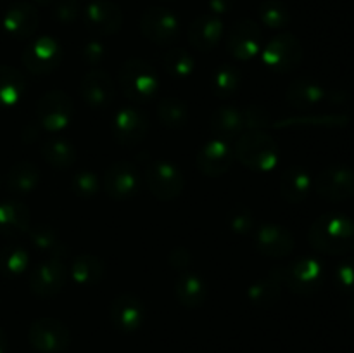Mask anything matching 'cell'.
Instances as JSON below:
<instances>
[{
    "instance_id": "cell-12",
    "label": "cell",
    "mask_w": 354,
    "mask_h": 353,
    "mask_svg": "<svg viewBox=\"0 0 354 353\" xmlns=\"http://www.w3.org/2000/svg\"><path fill=\"white\" fill-rule=\"evenodd\" d=\"M28 339L31 346L40 353H59L68 348L71 336H69V329L61 320L41 317L31 324Z\"/></svg>"
},
{
    "instance_id": "cell-13",
    "label": "cell",
    "mask_w": 354,
    "mask_h": 353,
    "mask_svg": "<svg viewBox=\"0 0 354 353\" xmlns=\"http://www.w3.org/2000/svg\"><path fill=\"white\" fill-rule=\"evenodd\" d=\"M140 31L147 40L158 45H168L175 42L180 33L178 17L165 7H149L140 17Z\"/></svg>"
},
{
    "instance_id": "cell-38",
    "label": "cell",
    "mask_w": 354,
    "mask_h": 353,
    "mask_svg": "<svg viewBox=\"0 0 354 353\" xmlns=\"http://www.w3.org/2000/svg\"><path fill=\"white\" fill-rule=\"evenodd\" d=\"M242 75L235 66L221 64L213 75V90L218 97H232L241 89Z\"/></svg>"
},
{
    "instance_id": "cell-29",
    "label": "cell",
    "mask_w": 354,
    "mask_h": 353,
    "mask_svg": "<svg viewBox=\"0 0 354 353\" xmlns=\"http://www.w3.org/2000/svg\"><path fill=\"white\" fill-rule=\"evenodd\" d=\"M7 189L14 194H30L40 183V168L31 161H19L7 173Z\"/></svg>"
},
{
    "instance_id": "cell-45",
    "label": "cell",
    "mask_w": 354,
    "mask_h": 353,
    "mask_svg": "<svg viewBox=\"0 0 354 353\" xmlns=\"http://www.w3.org/2000/svg\"><path fill=\"white\" fill-rule=\"evenodd\" d=\"M106 55H107L106 47H104L102 42L99 40H88L82 48L83 61H85L88 66H92V68L99 66L100 62L106 59Z\"/></svg>"
},
{
    "instance_id": "cell-5",
    "label": "cell",
    "mask_w": 354,
    "mask_h": 353,
    "mask_svg": "<svg viewBox=\"0 0 354 353\" xmlns=\"http://www.w3.org/2000/svg\"><path fill=\"white\" fill-rule=\"evenodd\" d=\"M261 61L270 71L289 73L303 61V45L292 33H279L261 51Z\"/></svg>"
},
{
    "instance_id": "cell-35",
    "label": "cell",
    "mask_w": 354,
    "mask_h": 353,
    "mask_svg": "<svg viewBox=\"0 0 354 353\" xmlns=\"http://www.w3.org/2000/svg\"><path fill=\"white\" fill-rule=\"evenodd\" d=\"M158 118L165 127L176 130L187 125L189 109H187V104L176 97H162L158 104Z\"/></svg>"
},
{
    "instance_id": "cell-21",
    "label": "cell",
    "mask_w": 354,
    "mask_h": 353,
    "mask_svg": "<svg viewBox=\"0 0 354 353\" xmlns=\"http://www.w3.org/2000/svg\"><path fill=\"white\" fill-rule=\"evenodd\" d=\"M337 93L328 92L327 89L320 85L317 82H311V80H296V82L290 83L287 87L286 99L294 109H311V107H317L320 104L332 100V102H337L335 99Z\"/></svg>"
},
{
    "instance_id": "cell-10",
    "label": "cell",
    "mask_w": 354,
    "mask_h": 353,
    "mask_svg": "<svg viewBox=\"0 0 354 353\" xmlns=\"http://www.w3.org/2000/svg\"><path fill=\"white\" fill-rule=\"evenodd\" d=\"M315 192L327 201H346L354 196V170L344 165H332L322 170L313 180Z\"/></svg>"
},
{
    "instance_id": "cell-11",
    "label": "cell",
    "mask_w": 354,
    "mask_h": 353,
    "mask_svg": "<svg viewBox=\"0 0 354 353\" xmlns=\"http://www.w3.org/2000/svg\"><path fill=\"white\" fill-rule=\"evenodd\" d=\"M111 132L118 144L124 145V147H135L144 141L149 132L147 114L133 106L121 107L114 114Z\"/></svg>"
},
{
    "instance_id": "cell-36",
    "label": "cell",
    "mask_w": 354,
    "mask_h": 353,
    "mask_svg": "<svg viewBox=\"0 0 354 353\" xmlns=\"http://www.w3.org/2000/svg\"><path fill=\"white\" fill-rule=\"evenodd\" d=\"M349 121L346 114H317V116H290L273 121L275 128H299V127H342Z\"/></svg>"
},
{
    "instance_id": "cell-41",
    "label": "cell",
    "mask_w": 354,
    "mask_h": 353,
    "mask_svg": "<svg viewBox=\"0 0 354 353\" xmlns=\"http://www.w3.org/2000/svg\"><path fill=\"white\" fill-rule=\"evenodd\" d=\"M71 190L78 197L90 199V197H93L100 190L99 176H97V173L90 172V170H82V172L73 175Z\"/></svg>"
},
{
    "instance_id": "cell-25",
    "label": "cell",
    "mask_w": 354,
    "mask_h": 353,
    "mask_svg": "<svg viewBox=\"0 0 354 353\" xmlns=\"http://www.w3.org/2000/svg\"><path fill=\"white\" fill-rule=\"evenodd\" d=\"M283 287V266H275L268 275L254 280L248 289V298L256 307H272L280 300Z\"/></svg>"
},
{
    "instance_id": "cell-32",
    "label": "cell",
    "mask_w": 354,
    "mask_h": 353,
    "mask_svg": "<svg viewBox=\"0 0 354 353\" xmlns=\"http://www.w3.org/2000/svg\"><path fill=\"white\" fill-rule=\"evenodd\" d=\"M26 80L23 73L10 66H0V107H12L23 99Z\"/></svg>"
},
{
    "instance_id": "cell-33",
    "label": "cell",
    "mask_w": 354,
    "mask_h": 353,
    "mask_svg": "<svg viewBox=\"0 0 354 353\" xmlns=\"http://www.w3.org/2000/svg\"><path fill=\"white\" fill-rule=\"evenodd\" d=\"M30 242L40 251L48 253V255H68V248L62 244L59 239L55 228H52L47 224H38L35 227H30L28 230Z\"/></svg>"
},
{
    "instance_id": "cell-50",
    "label": "cell",
    "mask_w": 354,
    "mask_h": 353,
    "mask_svg": "<svg viewBox=\"0 0 354 353\" xmlns=\"http://www.w3.org/2000/svg\"><path fill=\"white\" fill-rule=\"evenodd\" d=\"M33 2L40 3V6H52V3H55L57 0H33Z\"/></svg>"
},
{
    "instance_id": "cell-39",
    "label": "cell",
    "mask_w": 354,
    "mask_h": 353,
    "mask_svg": "<svg viewBox=\"0 0 354 353\" xmlns=\"http://www.w3.org/2000/svg\"><path fill=\"white\" fill-rule=\"evenodd\" d=\"M259 19L265 26L280 30V28L289 24L290 14L286 3L280 2V0H266L259 6Z\"/></svg>"
},
{
    "instance_id": "cell-9",
    "label": "cell",
    "mask_w": 354,
    "mask_h": 353,
    "mask_svg": "<svg viewBox=\"0 0 354 353\" xmlns=\"http://www.w3.org/2000/svg\"><path fill=\"white\" fill-rule=\"evenodd\" d=\"M21 61H23L24 68L33 75H48V73L55 71L61 64L62 47L54 37L44 35V37L35 38L33 42L26 45Z\"/></svg>"
},
{
    "instance_id": "cell-51",
    "label": "cell",
    "mask_w": 354,
    "mask_h": 353,
    "mask_svg": "<svg viewBox=\"0 0 354 353\" xmlns=\"http://www.w3.org/2000/svg\"><path fill=\"white\" fill-rule=\"evenodd\" d=\"M351 311H353V315H354V301H353V305H351Z\"/></svg>"
},
{
    "instance_id": "cell-16",
    "label": "cell",
    "mask_w": 354,
    "mask_h": 353,
    "mask_svg": "<svg viewBox=\"0 0 354 353\" xmlns=\"http://www.w3.org/2000/svg\"><path fill=\"white\" fill-rule=\"evenodd\" d=\"M80 96L92 109L109 107L116 97L114 80L104 69L92 68L80 82Z\"/></svg>"
},
{
    "instance_id": "cell-3",
    "label": "cell",
    "mask_w": 354,
    "mask_h": 353,
    "mask_svg": "<svg viewBox=\"0 0 354 353\" xmlns=\"http://www.w3.org/2000/svg\"><path fill=\"white\" fill-rule=\"evenodd\" d=\"M121 90L130 100L138 104L149 102L159 92V76L144 59H128L118 73Z\"/></svg>"
},
{
    "instance_id": "cell-31",
    "label": "cell",
    "mask_w": 354,
    "mask_h": 353,
    "mask_svg": "<svg viewBox=\"0 0 354 353\" xmlns=\"http://www.w3.org/2000/svg\"><path fill=\"white\" fill-rule=\"evenodd\" d=\"M104 272H106V265L102 260L95 255H82L76 256L71 263V273L73 280L80 286H95L102 280Z\"/></svg>"
},
{
    "instance_id": "cell-14",
    "label": "cell",
    "mask_w": 354,
    "mask_h": 353,
    "mask_svg": "<svg viewBox=\"0 0 354 353\" xmlns=\"http://www.w3.org/2000/svg\"><path fill=\"white\" fill-rule=\"evenodd\" d=\"M234 158L235 154L230 141L214 137L199 149L196 156V165L203 175L216 179L230 170Z\"/></svg>"
},
{
    "instance_id": "cell-48",
    "label": "cell",
    "mask_w": 354,
    "mask_h": 353,
    "mask_svg": "<svg viewBox=\"0 0 354 353\" xmlns=\"http://www.w3.org/2000/svg\"><path fill=\"white\" fill-rule=\"evenodd\" d=\"M37 135H38V127L37 125H28L26 128H24V132H23V138L24 141H28V142H33V141H37Z\"/></svg>"
},
{
    "instance_id": "cell-52",
    "label": "cell",
    "mask_w": 354,
    "mask_h": 353,
    "mask_svg": "<svg viewBox=\"0 0 354 353\" xmlns=\"http://www.w3.org/2000/svg\"><path fill=\"white\" fill-rule=\"evenodd\" d=\"M353 253H354V246H353Z\"/></svg>"
},
{
    "instance_id": "cell-19",
    "label": "cell",
    "mask_w": 354,
    "mask_h": 353,
    "mask_svg": "<svg viewBox=\"0 0 354 353\" xmlns=\"http://www.w3.org/2000/svg\"><path fill=\"white\" fill-rule=\"evenodd\" d=\"M111 324L121 332H135L145 320V307L135 294L123 293L113 300L109 307Z\"/></svg>"
},
{
    "instance_id": "cell-44",
    "label": "cell",
    "mask_w": 354,
    "mask_h": 353,
    "mask_svg": "<svg viewBox=\"0 0 354 353\" xmlns=\"http://www.w3.org/2000/svg\"><path fill=\"white\" fill-rule=\"evenodd\" d=\"M55 19L61 24H73L82 14L78 0H57L54 3Z\"/></svg>"
},
{
    "instance_id": "cell-43",
    "label": "cell",
    "mask_w": 354,
    "mask_h": 353,
    "mask_svg": "<svg viewBox=\"0 0 354 353\" xmlns=\"http://www.w3.org/2000/svg\"><path fill=\"white\" fill-rule=\"evenodd\" d=\"M334 280L342 293H354V258L339 263L335 269Z\"/></svg>"
},
{
    "instance_id": "cell-42",
    "label": "cell",
    "mask_w": 354,
    "mask_h": 353,
    "mask_svg": "<svg viewBox=\"0 0 354 353\" xmlns=\"http://www.w3.org/2000/svg\"><path fill=\"white\" fill-rule=\"evenodd\" d=\"M245 118V132L249 130H266L273 127V120L263 107L249 106L244 109Z\"/></svg>"
},
{
    "instance_id": "cell-20",
    "label": "cell",
    "mask_w": 354,
    "mask_h": 353,
    "mask_svg": "<svg viewBox=\"0 0 354 353\" xmlns=\"http://www.w3.org/2000/svg\"><path fill=\"white\" fill-rule=\"evenodd\" d=\"M254 244L261 255L268 258H286L294 251V235L286 227L277 224H263L254 232Z\"/></svg>"
},
{
    "instance_id": "cell-2",
    "label": "cell",
    "mask_w": 354,
    "mask_h": 353,
    "mask_svg": "<svg viewBox=\"0 0 354 353\" xmlns=\"http://www.w3.org/2000/svg\"><path fill=\"white\" fill-rule=\"evenodd\" d=\"M234 154L252 172H272L280 159L279 144L265 130H249L239 135L234 145Z\"/></svg>"
},
{
    "instance_id": "cell-4",
    "label": "cell",
    "mask_w": 354,
    "mask_h": 353,
    "mask_svg": "<svg viewBox=\"0 0 354 353\" xmlns=\"http://www.w3.org/2000/svg\"><path fill=\"white\" fill-rule=\"evenodd\" d=\"M145 183L149 187V192L159 201H175L185 187L182 170L171 161L165 159H154L145 166Z\"/></svg>"
},
{
    "instance_id": "cell-30",
    "label": "cell",
    "mask_w": 354,
    "mask_h": 353,
    "mask_svg": "<svg viewBox=\"0 0 354 353\" xmlns=\"http://www.w3.org/2000/svg\"><path fill=\"white\" fill-rule=\"evenodd\" d=\"M41 158L48 163L50 166L59 170L69 168L78 159V152L76 147L69 141L62 137H52L41 144Z\"/></svg>"
},
{
    "instance_id": "cell-40",
    "label": "cell",
    "mask_w": 354,
    "mask_h": 353,
    "mask_svg": "<svg viewBox=\"0 0 354 353\" xmlns=\"http://www.w3.org/2000/svg\"><path fill=\"white\" fill-rule=\"evenodd\" d=\"M228 227L239 235H248L254 230V215L244 204H235L230 211H228Z\"/></svg>"
},
{
    "instance_id": "cell-37",
    "label": "cell",
    "mask_w": 354,
    "mask_h": 353,
    "mask_svg": "<svg viewBox=\"0 0 354 353\" xmlns=\"http://www.w3.org/2000/svg\"><path fill=\"white\" fill-rule=\"evenodd\" d=\"M162 66L169 76L176 80H185L194 73L196 61L185 48H171L162 57Z\"/></svg>"
},
{
    "instance_id": "cell-6",
    "label": "cell",
    "mask_w": 354,
    "mask_h": 353,
    "mask_svg": "<svg viewBox=\"0 0 354 353\" xmlns=\"http://www.w3.org/2000/svg\"><path fill=\"white\" fill-rule=\"evenodd\" d=\"M75 104L73 99L62 90H50L45 92L37 102L38 125L45 132L59 134L71 123Z\"/></svg>"
},
{
    "instance_id": "cell-26",
    "label": "cell",
    "mask_w": 354,
    "mask_h": 353,
    "mask_svg": "<svg viewBox=\"0 0 354 353\" xmlns=\"http://www.w3.org/2000/svg\"><path fill=\"white\" fill-rule=\"evenodd\" d=\"M313 190V179L303 166H289L280 179V194L287 203H303Z\"/></svg>"
},
{
    "instance_id": "cell-28",
    "label": "cell",
    "mask_w": 354,
    "mask_h": 353,
    "mask_svg": "<svg viewBox=\"0 0 354 353\" xmlns=\"http://www.w3.org/2000/svg\"><path fill=\"white\" fill-rule=\"evenodd\" d=\"M175 296L185 308H199L207 296L206 282L199 273L182 272L175 282Z\"/></svg>"
},
{
    "instance_id": "cell-17",
    "label": "cell",
    "mask_w": 354,
    "mask_h": 353,
    "mask_svg": "<svg viewBox=\"0 0 354 353\" xmlns=\"http://www.w3.org/2000/svg\"><path fill=\"white\" fill-rule=\"evenodd\" d=\"M261 30L252 19H242L232 26L227 48L237 61H249L261 52Z\"/></svg>"
},
{
    "instance_id": "cell-15",
    "label": "cell",
    "mask_w": 354,
    "mask_h": 353,
    "mask_svg": "<svg viewBox=\"0 0 354 353\" xmlns=\"http://www.w3.org/2000/svg\"><path fill=\"white\" fill-rule=\"evenodd\" d=\"M140 189V173L130 161H116L104 173V190L114 201H127Z\"/></svg>"
},
{
    "instance_id": "cell-1",
    "label": "cell",
    "mask_w": 354,
    "mask_h": 353,
    "mask_svg": "<svg viewBox=\"0 0 354 353\" xmlns=\"http://www.w3.org/2000/svg\"><path fill=\"white\" fill-rule=\"evenodd\" d=\"M311 248L324 255H346L354 246V221L341 213H325L311 224L308 232Z\"/></svg>"
},
{
    "instance_id": "cell-34",
    "label": "cell",
    "mask_w": 354,
    "mask_h": 353,
    "mask_svg": "<svg viewBox=\"0 0 354 353\" xmlns=\"http://www.w3.org/2000/svg\"><path fill=\"white\" fill-rule=\"evenodd\" d=\"M30 265V255L19 244L3 246L0 249V273L6 277L23 275Z\"/></svg>"
},
{
    "instance_id": "cell-8",
    "label": "cell",
    "mask_w": 354,
    "mask_h": 353,
    "mask_svg": "<svg viewBox=\"0 0 354 353\" xmlns=\"http://www.w3.org/2000/svg\"><path fill=\"white\" fill-rule=\"evenodd\" d=\"M68 255H50L45 262L37 265L30 273L31 293L40 298H52L59 294L68 279Z\"/></svg>"
},
{
    "instance_id": "cell-27",
    "label": "cell",
    "mask_w": 354,
    "mask_h": 353,
    "mask_svg": "<svg viewBox=\"0 0 354 353\" xmlns=\"http://www.w3.org/2000/svg\"><path fill=\"white\" fill-rule=\"evenodd\" d=\"M209 128L220 138H237L245 132L244 109L234 106H223L211 114Z\"/></svg>"
},
{
    "instance_id": "cell-47",
    "label": "cell",
    "mask_w": 354,
    "mask_h": 353,
    "mask_svg": "<svg viewBox=\"0 0 354 353\" xmlns=\"http://www.w3.org/2000/svg\"><path fill=\"white\" fill-rule=\"evenodd\" d=\"M207 3H209L211 14L220 17L232 9V6H234V0H209Z\"/></svg>"
},
{
    "instance_id": "cell-23",
    "label": "cell",
    "mask_w": 354,
    "mask_h": 353,
    "mask_svg": "<svg viewBox=\"0 0 354 353\" xmlns=\"http://www.w3.org/2000/svg\"><path fill=\"white\" fill-rule=\"evenodd\" d=\"M221 37H223V23L213 14L196 17L189 28V42L197 51H213Z\"/></svg>"
},
{
    "instance_id": "cell-49",
    "label": "cell",
    "mask_w": 354,
    "mask_h": 353,
    "mask_svg": "<svg viewBox=\"0 0 354 353\" xmlns=\"http://www.w3.org/2000/svg\"><path fill=\"white\" fill-rule=\"evenodd\" d=\"M7 350V336L6 332L2 331V327H0V353H6Z\"/></svg>"
},
{
    "instance_id": "cell-7",
    "label": "cell",
    "mask_w": 354,
    "mask_h": 353,
    "mask_svg": "<svg viewBox=\"0 0 354 353\" xmlns=\"http://www.w3.org/2000/svg\"><path fill=\"white\" fill-rule=\"evenodd\" d=\"M324 263L313 256H303L283 266V286L296 294H313L324 284Z\"/></svg>"
},
{
    "instance_id": "cell-18",
    "label": "cell",
    "mask_w": 354,
    "mask_h": 353,
    "mask_svg": "<svg viewBox=\"0 0 354 353\" xmlns=\"http://www.w3.org/2000/svg\"><path fill=\"white\" fill-rule=\"evenodd\" d=\"M83 21L92 33L106 37L114 35L123 26V12L120 7L109 0L90 2L83 10Z\"/></svg>"
},
{
    "instance_id": "cell-46",
    "label": "cell",
    "mask_w": 354,
    "mask_h": 353,
    "mask_svg": "<svg viewBox=\"0 0 354 353\" xmlns=\"http://www.w3.org/2000/svg\"><path fill=\"white\" fill-rule=\"evenodd\" d=\"M169 265L175 270H178L180 273L187 272V269L190 266V262H192V255H190L189 249L185 246H176V248L171 249L168 256Z\"/></svg>"
},
{
    "instance_id": "cell-22",
    "label": "cell",
    "mask_w": 354,
    "mask_h": 353,
    "mask_svg": "<svg viewBox=\"0 0 354 353\" xmlns=\"http://www.w3.org/2000/svg\"><path fill=\"white\" fill-rule=\"evenodd\" d=\"M38 10L33 3L17 2L3 14V30L16 40H26L38 28Z\"/></svg>"
},
{
    "instance_id": "cell-24",
    "label": "cell",
    "mask_w": 354,
    "mask_h": 353,
    "mask_svg": "<svg viewBox=\"0 0 354 353\" xmlns=\"http://www.w3.org/2000/svg\"><path fill=\"white\" fill-rule=\"evenodd\" d=\"M31 227V213L24 203L17 199L0 203V232L6 237H21Z\"/></svg>"
}]
</instances>
